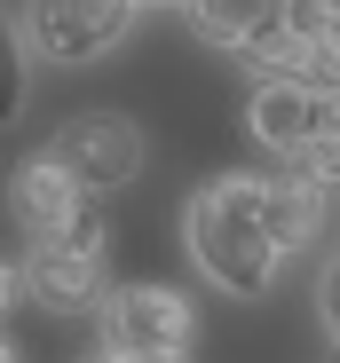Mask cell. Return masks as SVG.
<instances>
[{"instance_id": "13", "label": "cell", "mask_w": 340, "mask_h": 363, "mask_svg": "<svg viewBox=\"0 0 340 363\" xmlns=\"http://www.w3.org/2000/svg\"><path fill=\"white\" fill-rule=\"evenodd\" d=\"M143 9H190V0H135V16H143Z\"/></svg>"}, {"instance_id": "7", "label": "cell", "mask_w": 340, "mask_h": 363, "mask_svg": "<svg viewBox=\"0 0 340 363\" xmlns=\"http://www.w3.org/2000/svg\"><path fill=\"white\" fill-rule=\"evenodd\" d=\"M246 135L269 150V158H301L317 143V95L301 79H261L253 103H246Z\"/></svg>"}, {"instance_id": "4", "label": "cell", "mask_w": 340, "mask_h": 363, "mask_svg": "<svg viewBox=\"0 0 340 363\" xmlns=\"http://www.w3.org/2000/svg\"><path fill=\"white\" fill-rule=\"evenodd\" d=\"M190 332H198V316L175 284H127L103 300V347L111 355H182Z\"/></svg>"}, {"instance_id": "8", "label": "cell", "mask_w": 340, "mask_h": 363, "mask_svg": "<svg viewBox=\"0 0 340 363\" xmlns=\"http://www.w3.org/2000/svg\"><path fill=\"white\" fill-rule=\"evenodd\" d=\"M324 221H332V198L309 190L293 166L285 174H261V229H269L277 253H301L309 237H324Z\"/></svg>"}, {"instance_id": "2", "label": "cell", "mask_w": 340, "mask_h": 363, "mask_svg": "<svg viewBox=\"0 0 340 363\" xmlns=\"http://www.w3.org/2000/svg\"><path fill=\"white\" fill-rule=\"evenodd\" d=\"M48 150L79 182V198H119L143 174V127L127 111H79V118H64V135H55Z\"/></svg>"}, {"instance_id": "14", "label": "cell", "mask_w": 340, "mask_h": 363, "mask_svg": "<svg viewBox=\"0 0 340 363\" xmlns=\"http://www.w3.org/2000/svg\"><path fill=\"white\" fill-rule=\"evenodd\" d=\"M127 363H190V355H127Z\"/></svg>"}, {"instance_id": "1", "label": "cell", "mask_w": 340, "mask_h": 363, "mask_svg": "<svg viewBox=\"0 0 340 363\" xmlns=\"http://www.w3.org/2000/svg\"><path fill=\"white\" fill-rule=\"evenodd\" d=\"M182 245H190L198 277L214 292H230V300H261L277 284V269H285V253H277L269 229H261V182L253 174L206 182L190 198V213H182Z\"/></svg>"}, {"instance_id": "3", "label": "cell", "mask_w": 340, "mask_h": 363, "mask_svg": "<svg viewBox=\"0 0 340 363\" xmlns=\"http://www.w3.org/2000/svg\"><path fill=\"white\" fill-rule=\"evenodd\" d=\"M135 0H24L16 32L48 55V64H95L127 40Z\"/></svg>"}, {"instance_id": "15", "label": "cell", "mask_w": 340, "mask_h": 363, "mask_svg": "<svg viewBox=\"0 0 340 363\" xmlns=\"http://www.w3.org/2000/svg\"><path fill=\"white\" fill-rule=\"evenodd\" d=\"M0 363H16V340H9V332H0Z\"/></svg>"}, {"instance_id": "10", "label": "cell", "mask_w": 340, "mask_h": 363, "mask_svg": "<svg viewBox=\"0 0 340 363\" xmlns=\"http://www.w3.org/2000/svg\"><path fill=\"white\" fill-rule=\"evenodd\" d=\"M16 118H24V32L0 9V127H16Z\"/></svg>"}, {"instance_id": "6", "label": "cell", "mask_w": 340, "mask_h": 363, "mask_svg": "<svg viewBox=\"0 0 340 363\" xmlns=\"http://www.w3.org/2000/svg\"><path fill=\"white\" fill-rule=\"evenodd\" d=\"M9 213H16V229L32 237V245H40V237H55V229L79 213V182L55 166V150H32V158L9 174Z\"/></svg>"}, {"instance_id": "12", "label": "cell", "mask_w": 340, "mask_h": 363, "mask_svg": "<svg viewBox=\"0 0 340 363\" xmlns=\"http://www.w3.org/2000/svg\"><path fill=\"white\" fill-rule=\"evenodd\" d=\"M16 300H24V269L0 261V332H9V308H16Z\"/></svg>"}, {"instance_id": "5", "label": "cell", "mask_w": 340, "mask_h": 363, "mask_svg": "<svg viewBox=\"0 0 340 363\" xmlns=\"http://www.w3.org/2000/svg\"><path fill=\"white\" fill-rule=\"evenodd\" d=\"M103 269L111 261H95V253H72V245H32V261H24V300H40L48 316H87V308H103Z\"/></svg>"}, {"instance_id": "9", "label": "cell", "mask_w": 340, "mask_h": 363, "mask_svg": "<svg viewBox=\"0 0 340 363\" xmlns=\"http://www.w3.org/2000/svg\"><path fill=\"white\" fill-rule=\"evenodd\" d=\"M277 9H285V0H190V24H198V40H214V48H246Z\"/></svg>"}, {"instance_id": "16", "label": "cell", "mask_w": 340, "mask_h": 363, "mask_svg": "<svg viewBox=\"0 0 340 363\" xmlns=\"http://www.w3.org/2000/svg\"><path fill=\"white\" fill-rule=\"evenodd\" d=\"M324 9H340V0H324Z\"/></svg>"}, {"instance_id": "11", "label": "cell", "mask_w": 340, "mask_h": 363, "mask_svg": "<svg viewBox=\"0 0 340 363\" xmlns=\"http://www.w3.org/2000/svg\"><path fill=\"white\" fill-rule=\"evenodd\" d=\"M324 332H332V363H340V253H332V269H324Z\"/></svg>"}]
</instances>
